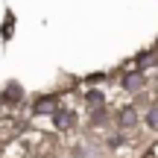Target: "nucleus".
<instances>
[{
  "mask_svg": "<svg viewBox=\"0 0 158 158\" xmlns=\"http://www.w3.org/2000/svg\"><path fill=\"white\" fill-rule=\"evenodd\" d=\"M53 117H56V126H59V129H70V126H73V111H62V108H59Z\"/></svg>",
  "mask_w": 158,
  "mask_h": 158,
  "instance_id": "obj_4",
  "label": "nucleus"
},
{
  "mask_svg": "<svg viewBox=\"0 0 158 158\" xmlns=\"http://www.w3.org/2000/svg\"><path fill=\"white\" fill-rule=\"evenodd\" d=\"M147 126H149V129H158V106H152L147 111Z\"/></svg>",
  "mask_w": 158,
  "mask_h": 158,
  "instance_id": "obj_5",
  "label": "nucleus"
},
{
  "mask_svg": "<svg viewBox=\"0 0 158 158\" xmlns=\"http://www.w3.org/2000/svg\"><path fill=\"white\" fill-rule=\"evenodd\" d=\"M117 126H120V129H135V126H138V111H135V108H123L120 117H117Z\"/></svg>",
  "mask_w": 158,
  "mask_h": 158,
  "instance_id": "obj_2",
  "label": "nucleus"
},
{
  "mask_svg": "<svg viewBox=\"0 0 158 158\" xmlns=\"http://www.w3.org/2000/svg\"><path fill=\"white\" fill-rule=\"evenodd\" d=\"M59 111V97H41L35 102V114H56Z\"/></svg>",
  "mask_w": 158,
  "mask_h": 158,
  "instance_id": "obj_1",
  "label": "nucleus"
},
{
  "mask_svg": "<svg viewBox=\"0 0 158 158\" xmlns=\"http://www.w3.org/2000/svg\"><path fill=\"white\" fill-rule=\"evenodd\" d=\"M143 88V73H126L123 76V91H141Z\"/></svg>",
  "mask_w": 158,
  "mask_h": 158,
  "instance_id": "obj_3",
  "label": "nucleus"
}]
</instances>
